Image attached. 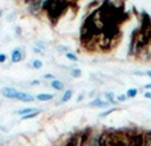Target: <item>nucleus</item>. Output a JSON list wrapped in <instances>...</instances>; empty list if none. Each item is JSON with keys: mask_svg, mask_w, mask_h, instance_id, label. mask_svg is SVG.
<instances>
[{"mask_svg": "<svg viewBox=\"0 0 151 146\" xmlns=\"http://www.w3.org/2000/svg\"><path fill=\"white\" fill-rule=\"evenodd\" d=\"M68 8V3L65 1H44L42 3V9H45L48 12L49 19L56 23L58 17L63 15Z\"/></svg>", "mask_w": 151, "mask_h": 146, "instance_id": "nucleus-1", "label": "nucleus"}, {"mask_svg": "<svg viewBox=\"0 0 151 146\" xmlns=\"http://www.w3.org/2000/svg\"><path fill=\"white\" fill-rule=\"evenodd\" d=\"M129 146H145V133H141V132L131 133Z\"/></svg>", "mask_w": 151, "mask_h": 146, "instance_id": "nucleus-2", "label": "nucleus"}, {"mask_svg": "<svg viewBox=\"0 0 151 146\" xmlns=\"http://www.w3.org/2000/svg\"><path fill=\"white\" fill-rule=\"evenodd\" d=\"M99 146H113L111 132H104L99 134Z\"/></svg>", "mask_w": 151, "mask_h": 146, "instance_id": "nucleus-3", "label": "nucleus"}, {"mask_svg": "<svg viewBox=\"0 0 151 146\" xmlns=\"http://www.w3.org/2000/svg\"><path fill=\"white\" fill-rule=\"evenodd\" d=\"M24 59V53H23V49L21 48H16V49L12 51V55H11V60L12 63H19Z\"/></svg>", "mask_w": 151, "mask_h": 146, "instance_id": "nucleus-4", "label": "nucleus"}, {"mask_svg": "<svg viewBox=\"0 0 151 146\" xmlns=\"http://www.w3.org/2000/svg\"><path fill=\"white\" fill-rule=\"evenodd\" d=\"M1 93H3V96L7 97V98H16L19 92L16 90V89H13V88H4L1 90Z\"/></svg>", "mask_w": 151, "mask_h": 146, "instance_id": "nucleus-5", "label": "nucleus"}, {"mask_svg": "<svg viewBox=\"0 0 151 146\" xmlns=\"http://www.w3.org/2000/svg\"><path fill=\"white\" fill-rule=\"evenodd\" d=\"M16 100H20V101H23V102H32L35 98L31 96V94H28V93H23V92H19V93H17V97H16Z\"/></svg>", "mask_w": 151, "mask_h": 146, "instance_id": "nucleus-6", "label": "nucleus"}, {"mask_svg": "<svg viewBox=\"0 0 151 146\" xmlns=\"http://www.w3.org/2000/svg\"><path fill=\"white\" fill-rule=\"evenodd\" d=\"M107 105H109L107 101H102V100H99V98H96L89 104V106H91V108H106Z\"/></svg>", "mask_w": 151, "mask_h": 146, "instance_id": "nucleus-7", "label": "nucleus"}, {"mask_svg": "<svg viewBox=\"0 0 151 146\" xmlns=\"http://www.w3.org/2000/svg\"><path fill=\"white\" fill-rule=\"evenodd\" d=\"M42 8V1H32L29 4V12L36 13L37 11H40Z\"/></svg>", "mask_w": 151, "mask_h": 146, "instance_id": "nucleus-8", "label": "nucleus"}, {"mask_svg": "<svg viewBox=\"0 0 151 146\" xmlns=\"http://www.w3.org/2000/svg\"><path fill=\"white\" fill-rule=\"evenodd\" d=\"M39 101H50L53 100V94H49V93H41L36 97Z\"/></svg>", "mask_w": 151, "mask_h": 146, "instance_id": "nucleus-9", "label": "nucleus"}, {"mask_svg": "<svg viewBox=\"0 0 151 146\" xmlns=\"http://www.w3.org/2000/svg\"><path fill=\"white\" fill-rule=\"evenodd\" d=\"M50 86L55 88L56 90H61V89L64 88V84L61 82V81H58V80H53L52 82H50Z\"/></svg>", "mask_w": 151, "mask_h": 146, "instance_id": "nucleus-10", "label": "nucleus"}, {"mask_svg": "<svg viewBox=\"0 0 151 146\" xmlns=\"http://www.w3.org/2000/svg\"><path fill=\"white\" fill-rule=\"evenodd\" d=\"M72 94H73V92H72V89H68V90L64 93V96H63V98H61V102H66V101H69V100L72 98Z\"/></svg>", "mask_w": 151, "mask_h": 146, "instance_id": "nucleus-11", "label": "nucleus"}, {"mask_svg": "<svg viewBox=\"0 0 151 146\" xmlns=\"http://www.w3.org/2000/svg\"><path fill=\"white\" fill-rule=\"evenodd\" d=\"M137 94H138V89H135V88H131L126 92V97H127V98H134Z\"/></svg>", "mask_w": 151, "mask_h": 146, "instance_id": "nucleus-12", "label": "nucleus"}, {"mask_svg": "<svg viewBox=\"0 0 151 146\" xmlns=\"http://www.w3.org/2000/svg\"><path fill=\"white\" fill-rule=\"evenodd\" d=\"M33 112H36V109H35V108H27V109L17 110L16 113H19V114H24V116H27V114H31V113H33Z\"/></svg>", "mask_w": 151, "mask_h": 146, "instance_id": "nucleus-13", "label": "nucleus"}, {"mask_svg": "<svg viewBox=\"0 0 151 146\" xmlns=\"http://www.w3.org/2000/svg\"><path fill=\"white\" fill-rule=\"evenodd\" d=\"M44 51H45L44 44H41V43H36V44H35V52L36 53H41V52H44Z\"/></svg>", "mask_w": 151, "mask_h": 146, "instance_id": "nucleus-14", "label": "nucleus"}, {"mask_svg": "<svg viewBox=\"0 0 151 146\" xmlns=\"http://www.w3.org/2000/svg\"><path fill=\"white\" fill-rule=\"evenodd\" d=\"M105 97H106V101L109 102H111V104H114L115 102V97H114V93H111V92H107L106 94H105Z\"/></svg>", "mask_w": 151, "mask_h": 146, "instance_id": "nucleus-15", "label": "nucleus"}, {"mask_svg": "<svg viewBox=\"0 0 151 146\" xmlns=\"http://www.w3.org/2000/svg\"><path fill=\"white\" fill-rule=\"evenodd\" d=\"M89 146H99V136H96L90 139V144Z\"/></svg>", "mask_w": 151, "mask_h": 146, "instance_id": "nucleus-16", "label": "nucleus"}, {"mask_svg": "<svg viewBox=\"0 0 151 146\" xmlns=\"http://www.w3.org/2000/svg\"><path fill=\"white\" fill-rule=\"evenodd\" d=\"M39 110H36V112H33V113H31V114H27V116H23L21 117V120H31V118H33V117H36L37 114H39Z\"/></svg>", "mask_w": 151, "mask_h": 146, "instance_id": "nucleus-17", "label": "nucleus"}, {"mask_svg": "<svg viewBox=\"0 0 151 146\" xmlns=\"http://www.w3.org/2000/svg\"><path fill=\"white\" fill-rule=\"evenodd\" d=\"M32 66H33L35 69H40V68L42 66V63H41L40 60H35L33 63H32Z\"/></svg>", "mask_w": 151, "mask_h": 146, "instance_id": "nucleus-18", "label": "nucleus"}, {"mask_svg": "<svg viewBox=\"0 0 151 146\" xmlns=\"http://www.w3.org/2000/svg\"><path fill=\"white\" fill-rule=\"evenodd\" d=\"M115 108H113V109H109V110H106V112H104V113H101V114H99V117H106V116H109V114H111L113 112H115Z\"/></svg>", "mask_w": 151, "mask_h": 146, "instance_id": "nucleus-19", "label": "nucleus"}, {"mask_svg": "<svg viewBox=\"0 0 151 146\" xmlns=\"http://www.w3.org/2000/svg\"><path fill=\"white\" fill-rule=\"evenodd\" d=\"M72 76H73V77H76V78H78L81 76V71L78 68H74L73 71H72Z\"/></svg>", "mask_w": 151, "mask_h": 146, "instance_id": "nucleus-20", "label": "nucleus"}, {"mask_svg": "<svg viewBox=\"0 0 151 146\" xmlns=\"http://www.w3.org/2000/svg\"><path fill=\"white\" fill-rule=\"evenodd\" d=\"M78 139H80V138H76V137H74V138H72L65 146H77V141H78Z\"/></svg>", "mask_w": 151, "mask_h": 146, "instance_id": "nucleus-21", "label": "nucleus"}, {"mask_svg": "<svg viewBox=\"0 0 151 146\" xmlns=\"http://www.w3.org/2000/svg\"><path fill=\"white\" fill-rule=\"evenodd\" d=\"M66 59H69V60H72V61H77V56L73 55V53H70V52H68L66 53Z\"/></svg>", "mask_w": 151, "mask_h": 146, "instance_id": "nucleus-22", "label": "nucleus"}, {"mask_svg": "<svg viewBox=\"0 0 151 146\" xmlns=\"http://www.w3.org/2000/svg\"><path fill=\"white\" fill-rule=\"evenodd\" d=\"M57 51H58V52H65V55L69 52V49H68L66 47H64V45H58V47H57Z\"/></svg>", "mask_w": 151, "mask_h": 146, "instance_id": "nucleus-23", "label": "nucleus"}, {"mask_svg": "<svg viewBox=\"0 0 151 146\" xmlns=\"http://www.w3.org/2000/svg\"><path fill=\"white\" fill-rule=\"evenodd\" d=\"M126 98H127V97H126V94H119V96L117 97V100H118V101H121V102H122V101H125Z\"/></svg>", "mask_w": 151, "mask_h": 146, "instance_id": "nucleus-24", "label": "nucleus"}, {"mask_svg": "<svg viewBox=\"0 0 151 146\" xmlns=\"http://www.w3.org/2000/svg\"><path fill=\"white\" fill-rule=\"evenodd\" d=\"M44 78H52V81H53V80H55V76L50 74V73H47V74L44 76Z\"/></svg>", "mask_w": 151, "mask_h": 146, "instance_id": "nucleus-25", "label": "nucleus"}, {"mask_svg": "<svg viewBox=\"0 0 151 146\" xmlns=\"http://www.w3.org/2000/svg\"><path fill=\"white\" fill-rule=\"evenodd\" d=\"M15 19V13H11V15H8V17H7V20L9 21V20H13Z\"/></svg>", "mask_w": 151, "mask_h": 146, "instance_id": "nucleus-26", "label": "nucleus"}, {"mask_svg": "<svg viewBox=\"0 0 151 146\" xmlns=\"http://www.w3.org/2000/svg\"><path fill=\"white\" fill-rule=\"evenodd\" d=\"M5 60H7V57H5V55H0V63H4Z\"/></svg>", "mask_w": 151, "mask_h": 146, "instance_id": "nucleus-27", "label": "nucleus"}, {"mask_svg": "<svg viewBox=\"0 0 151 146\" xmlns=\"http://www.w3.org/2000/svg\"><path fill=\"white\" fill-rule=\"evenodd\" d=\"M145 97H146V98H149V100H151V92H146Z\"/></svg>", "mask_w": 151, "mask_h": 146, "instance_id": "nucleus-28", "label": "nucleus"}, {"mask_svg": "<svg viewBox=\"0 0 151 146\" xmlns=\"http://www.w3.org/2000/svg\"><path fill=\"white\" fill-rule=\"evenodd\" d=\"M39 84H40V81H39V80H33V81L31 82V85H39Z\"/></svg>", "mask_w": 151, "mask_h": 146, "instance_id": "nucleus-29", "label": "nucleus"}, {"mask_svg": "<svg viewBox=\"0 0 151 146\" xmlns=\"http://www.w3.org/2000/svg\"><path fill=\"white\" fill-rule=\"evenodd\" d=\"M82 98H83V96H82V94H80V97H78V98H77V101H78V102H80V101H82Z\"/></svg>", "mask_w": 151, "mask_h": 146, "instance_id": "nucleus-30", "label": "nucleus"}, {"mask_svg": "<svg viewBox=\"0 0 151 146\" xmlns=\"http://www.w3.org/2000/svg\"><path fill=\"white\" fill-rule=\"evenodd\" d=\"M145 86H146V89H151V82L150 84H146Z\"/></svg>", "mask_w": 151, "mask_h": 146, "instance_id": "nucleus-31", "label": "nucleus"}, {"mask_svg": "<svg viewBox=\"0 0 151 146\" xmlns=\"http://www.w3.org/2000/svg\"><path fill=\"white\" fill-rule=\"evenodd\" d=\"M146 76H149V77L151 78V71H147V72H146Z\"/></svg>", "mask_w": 151, "mask_h": 146, "instance_id": "nucleus-32", "label": "nucleus"}, {"mask_svg": "<svg viewBox=\"0 0 151 146\" xmlns=\"http://www.w3.org/2000/svg\"><path fill=\"white\" fill-rule=\"evenodd\" d=\"M1 15H3V12H1V11H0V17H1Z\"/></svg>", "mask_w": 151, "mask_h": 146, "instance_id": "nucleus-33", "label": "nucleus"}]
</instances>
